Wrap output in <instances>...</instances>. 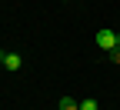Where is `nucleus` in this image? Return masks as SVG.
Wrapping results in <instances>:
<instances>
[{"mask_svg": "<svg viewBox=\"0 0 120 110\" xmlns=\"http://www.w3.org/2000/svg\"><path fill=\"white\" fill-rule=\"evenodd\" d=\"M94 40H97V47H100L103 53H110V50H117V30H110V27H100Z\"/></svg>", "mask_w": 120, "mask_h": 110, "instance_id": "nucleus-1", "label": "nucleus"}, {"mask_svg": "<svg viewBox=\"0 0 120 110\" xmlns=\"http://www.w3.org/2000/svg\"><path fill=\"white\" fill-rule=\"evenodd\" d=\"M57 110H80V103H73L70 97H60V103H57Z\"/></svg>", "mask_w": 120, "mask_h": 110, "instance_id": "nucleus-3", "label": "nucleus"}, {"mask_svg": "<svg viewBox=\"0 0 120 110\" xmlns=\"http://www.w3.org/2000/svg\"><path fill=\"white\" fill-rule=\"evenodd\" d=\"M0 64H4L7 70H20L23 60H20V53H7V50H0Z\"/></svg>", "mask_w": 120, "mask_h": 110, "instance_id": "nucleus-2", "label": "nucleus"}, {"mask_svg": "<svg viewBox=\"0 0 120 110\" xmlns=\"http://www.w3.org/2000/svg\"><path fill=\"white\" fill-rule=\"evenodd\" d=\"M80 110H97V100H90V97L80 100Z\"/></svg>", "mask_w": 120, "mask_h": 110, "instance_id": "nucleus-4", "label": "nucleus"}, {"mask_svg": "<svg viewBox=\"0 0 120 110\" xmlns=\"http://www.w3.org/2000/svg\"><path fill=\"white\" fill-rule=\"evenodd\" d=\"M117 47H120V30H117Z\"/></svg>", "mask_w": 120, "mask_h": 110, "instance_id": "nucleus-6", "label": "nucleus"}, {"mask_svg": "<svg viewBox=\"0 0 120 110\" xmlns=\"http://www.w3.org/2000/svg\"><path fill=\"white\" fill-rule=\"evenodd\" d=\"M110 60H113V64H120V47H117V50H110Z\"/></svg>", "mask_w": 120, "mask_h": 110, "instance_id": "nucleus-5", "label": "nucleus"}]
</instances>
